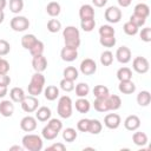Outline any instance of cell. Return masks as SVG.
<instances>
[{
    "instance_id": "54",
    "label": "cell",
    "mask_w": 151,
    "mask_h": 151,
    "mask_svg": "<svg viewBox=\"0 0 151 151\" xmlns=\"http://www.w3.org/2000/svg\"><path fill=\"white\" fill-rule=\"evenodd\" d=\"M92 2L96 7H104L106 5L107 0H92Z\"/></svg>"
},
{
    "instance_id": "16",
    "label": "cell",
    "mask_w": 151,
    "mask_h": 151,
    "mask_svg": "<svg viewBox=\"0 0 151 151\" xmlns=\"http://www.w3.org/2000/svg\"><path fill=\"white\" fill-rule=\"evenodd\" d=\"M14 112V105L12 100H2L0 101V114L4 117H11Z\"/></svg>"
},
{
    "instance_id": "41",
    "label": "cell",
    "mask_w": 151,
    "mask_h": 151,
    "mask_svg": "<svg viewBox=\"0 0 151 151\" xmlns=\"http://www.w3.org/2000/svg\"><path fill=\"white\" fill-rule=\"evenodd\" d=\"M99 42L104 47H113L116 45V38L114 35H105L99 38Z\"/></svg>"
},
{
    "instance_id": "15",
    "label": "cell",
    "mask_w": 151,
    "mask_h": 151,
    "mask_svg": "<svg viewBox=\"0 0 151 151\" xmlns=\"http://www.w3.org/2000/svg\"><path fill=\"white\" fill-rule=\"evenodd\" d=\"M124 126L129 131H136L140 126V119L136 114L127 116L125 118V120H124Z\"/></svg>"
},
{
    "instance_id": "53",
    "label": "cell",
    "mask_w": 151,
    "mask_h": 151,
    "mask_svg": "<svg viewBox=\"0 0 151 151\" xmlns=\"http://www.w3.org/2000/svg\"><path fill=\"white\" fill-rule=\"evenodd\" d=\"M11 83V78L7 74H1L0 73V86H8Z\"/></svg>"
},
{
    "instance_id": "36",
    "label": "cell",
    "mask_w": 151,
    "mask_h": 151,
    "mask_svg": "<svg viewBox=\"0 0 151 151\" xmlns=\"http://www.w3.org/2000/svg\"><path fill=\"white\" fill-rule=\"evenodd\" d=\"M93 94L96 98H104V97H107L110 93H109V88L104 85H97L93 87Z\"/></svg>"
},
{
    "instance_id": "7",
    "label": "cell",
    "mask_w": 151,
    "mask_h": 151,
    "mask_svg": "<svg viewBox=\"0 0 151 151\" xmlns=\"http://www.w3.org/2000/svg\"><path fill=\"white\" fill-rule=\"evenodd\" d=\"M149 67H150L149 60L144 57H136L132 61V68L139 74L146 73L149 71Z\"/></svg>"
},
{
    "instance_id": "55",
    "label": "cell",
    "mask_w": 151,
    "mask_h": 151,
    "mask_svg": "<svg viewBox=\"0 0 151 151\" xmlns=\"http://www.w3.org/2000/svg\"><path fill=\"white\" fill-rule=\"evenodd\" d=\"M117 2H118V5L122 6V7H127V6L131 5L132 0H117Z\"/></svg>"
},
{
    "instance_id": "2",
    "label": "cell",
    "mask_w": 151,
    "mask_h": 151,
    "mask_svg": "<svg viewBox=\"0 0 151 151\" xmlns=\"http://www.w3.org/2000/svg\"><path fill=\"white\" fill-rule=\"evenodd\" d=\"M44 85H45V77L42 76L41 72H35L32 78H31V81L27 86V90H28V93L31 96H39L42 90H44Z\"/></svg>"
},
{
    "instance_id": "59",
    "label": "cell",
    "mask_w": 151,
    "mask_h": 151,
    "mask_svg": "<svg viewBox=\"0 0 151 151\" xmlns=\"http://www.w3.org/2000/svg\"><path fill=\"white\" fill-rule=\"evenodd\" d=\"M24 147H20V146H11L9 147V150H19V151H21Z\"/></svg>"
},
{
    "instance_id": "32",
    "label": "cell",
    "mask_w": 151,
    "mask_h": 151,
    "mask_svg": "<svg viewBox=\"0 0 151 151\" xmlns=\"http://www.w3.org/2000/svg\"><path fill=\"white\" fill-rule=\"evenodd\" d=\"M90 92V86L86 83H79L76 86V94L79 98H85Z\"/></svg>"
},
{
    "instance_id": "47",
    "label": "cell",
    "mask_w": 151,
    "mask_h": 151,
    "mask_svg": "<svg viewBox=\"0 0 151 151\" xmlns=\"http://www.w3.org/2000/svg\"><path fill=\"white\" fill-rule=\"evenodd\" d=\"M88 126H90V119L83 118L77 123V129L80 132H88Z\"/></svg>"
},
{
    "instance_id": "35",
    "label": "cell",
    "mask_w": 151,
    "mask_h": 151,
    "mask_svg": "<svg viewBox=\"0 0 151 151\" xmlns=\"http://www.w3.org/2000/svg\"><path fill=\"white\" fill-rule=\"evenodd\" d=\"M58 131H55L54 129H52V127H50L48 125H46L44 129H42V131H41V134H42V137L46 139V140H53L57 136H58Z\"/></svg>"
},
{
    "instance_id": "11",
    "label": "cell",
    "mask_w": 151,
    "mask_h": 151,
    "mask_svg": "<svg viewBox=\"0 0 151 151\" xmlns=\"http://www.w3.org/2000/svg\"><path fill=\"white\" fill-rule=\"evenodd\" d=\"M60 57L64 61L71 63L78 58V51H77V48H73L70 46H64L60 51Z\"/></svg>"
},
{
    "instance_id": "31",
    "label": "cell",
    "mask_w": 151,
    "mask_h": 151,
    "mask_svg": "<svg viewBox=\"0 0 151 151\" xmlns=\"http://www.w3.org/2000/svg\"><path fill=\"white\" fill-rule=\"evenodd\" d=\"M63 74H64V78L65 79H68V80H72V81H74V80L78 79V70L74 66H67L64 70Z\"/></svg>"
},
{
    "instance_id": "34",
    "label": "cell",
    "mask_w": 151,
    "mask_h": 151,
    "mask_svg": "<svg viewBox=\"0 0 151 151\" xmlns=\"http://www.w3.org/2000/svg\"><path fill=\"white\" fill-rule=\"evenodd\" d=\"M103 125L98 119H90V126H88V132L92 134H98L101 132Z\"/></svg>"
},
{
    "instance_id": "50",
    "label": "cell",
    "mask_w": 151,
    "mask_h": 151,
    "mask_svg": "<svg viewBox=\"0 0 151 151\" xmlns=\"http://www.w3.org/2000/svg\"><path fill=\"white\" fill-rule=\"evenodd\" d=\"M139 37H140V39H142L143 41L150 42V41H151V28H150V27L143 28V29L140 31V33H139Z\"/></svg>"
},
{
    "instance_id": "30",
    "label": "cell",
    "mask_w": 151,
    "mask_h": 151,
    "mask_svg": "<svg viewBox=\"0 0 151 151\" xmlns=\"http://www.w3.org/2000/svg\"><path fill=\"white\" fill-rule=\"evenodd\" d=\"M37 40H38V39L35 38L34 34H25V35L21 38V45H22L24 48L29 50V48L35 44Z\"/></svg>"
},
{
    "instance_id": "48",
    "label": "cell",
    "mask_w": 151,
    "mask_h": 151,
    "mask_svg": "<svg viewBox=\"0 0 151 151\" xmlns=\"http://www.w3.org/2000/svg\"><path fill=\"white\" fill-rule=\"evenodd\" d=\"M47 125L50 126V127H52V129H54L55 131H58V132H60L61 131V129H63V123L59 120V119H57V118H50L48 119V123H47Z\"/></svg>"
},
{
    "instance_id": "13",
    "label": "cell",
    "mask_w": 151,
    "mask_h": 151,
    "mask_svg": "<svg viewBox=\"0 0 151 151\" xmlns=\"http://www.w3.org/2000/svg\"><path fill=\"white\" fill-rule=\"evenodd\" d=\"M116 58L120 64H127L131 60V51L126 46H120L116 52Z\"/></svg>"
},
{
    "instance_id": "22",
    "label": "cell",
    "mask_w": 151,
    "mask_h": 151,
    "mask_svg": "<svg viewBox=\"0 0 151 151\" xmlns=\"http://www.w3.org/2000/svg\"><path fill=\"white\" fill-rule=\"evenodd\" d=\"M79 17L80 19H90V18H94V9L91 5H83L80 8H79Z\"/></svg>"
},
{
    "instance_id": "52",
    "label": "cell",
    "mask_w": 151,
    "mask_h": 151,
    "mask_svg": "<svg viewBox=\"0 0 151 151\" xmlns=\"http://www.w3.org/2000/svg\"><path fill=\"white\" fill-rule=\"evenodd\" d=\"M46 150L47 151H65L66 150V146L63 143H54L51 146H48Z\"/></svg>"
},
{
    "instance_id": "17",
    "label": "cell",
    "mask_w": 151,
    "mask_h": 151,
    "mask_svg": "<svg viewBox=\"0 0 151 151\" xmlns=\"http://www.w3.org/2000/svg\"><path fill=\"white\" fill-rule=\"evenodd\" d=\"M118 88L124 94H131L136 91V85L132 80H123V81H119Z\"/></svg>"
},
{
    "instance_id": "40",
    "label": "cell",
    "mask_w": 151,
    "mask_h": 151,
    "mask_svg": "<svg viewBox=\"0 0 151 151\" xmlns=\"http://www.w3.org/2000/svg\"><path fill=\"white\" fill-rule=\"evenodd\" d=\"M113 61V53L111 51H104L100 54V63L104 66H110Z\"/></svg>"
},
{
    "instance_id": "45",
    "label": "cell",
    "mask_w": 151,
    "mask_h": 151,
    "mask_svg": "<svg viewBox=\"0 0 151 151\" xmlns=\"http://www.w3.org/2000/svg\"><path fill=\"white\" fill-rule=\"evenodd\" d=\"M114 28L110 25H101L99 28V35L105 37V35H114Z\"/></svg>"
},
{
    "instance_id": "26",
    "label": "cell",
    "mask_w": 151,
    "mask_h": 151,
    "mask_svg": "<svg viewBox=\"0 0 151 151\" xmlns=\"http://www.w3.org/2000/svg\"><path fill=\"white\" fill-rule=\"evenodd\" d=\"M132 140L137 146H144L147 143V136L142 131H137V132L133 133Z\"/></svg>"
},
{
    "instance_id": "38",
    "label": "cell",
    "mask_w": 151,
    "mask_h": 151,
    "mask_svg": "<svg viewBox=\"0 0 151 151\" xmlns=\"http://www.w3.org/2000/svg\"><path fill=\"white\" fill-rule=\"evenodd\" d=\"M80 26H81L83 31H85V32H91V31H93V28H94V26H96L94 18L83 19V20L80 21Z\"/></svg>"
},
{
    "instance_id": "44",
    "label": "cell",
    "mask_w": 151,
    "mask_h": 151,
    "mask_svg": "<svg viewBox=\"0 0 151 151\" xmlns=\"http://www.w3.org/2000/svg\"><path fill=\"white\" fill-rule=\"evenodd\" d=\"M59 85H60V88H61L63 91H65V92H71V91L74 90V84H73V81H72V80H68V79H65V78H63V79L60 80Z\"/></svg>"
},
{
    "instance_id": "29",
    "label": "cell",
    "mask_w": 151,
    "mask_h": 151,
    "mask_svg": "<svg viewBox=\"0 0 151 151\" xmlns=\"http://www.w3.org/2000/svg\"><path fill=\"white\" fill-rule=\"evenodd\" d=\"M117 78L119 81H123V80H131L132 78V71L124 66V67H120L118 71H117Z\"/></svg>"
},
{
    "instance_id": "10",
    "label": "cell",
    "mask_w": 151,
    "mask_h": 151,
    "mask_svg": "<svg viewBox=\"0 0 151 151\" xmlns=\"http://www.w3.org/2000/svg\"><path fill=\"white\" fill-rule=\"evenodd\" d=\"M122 123V119H120V116L117 114V113H109L105 116L104 118V124L107 129H111V130H116L119 127Z\"/></svg>"
},
{
    "instance_id": "8",
    "label": "cell",
    "mask_w": 151,
    "mask_h": 151,
    "mask_svg": "<svg viewBox=\"0 0 151 151\" xmlns=\"http://www.w3.org/2000/svg\"><path fill=\"white\" fill-rule=\"evenodd\" d=\"M104 15H105L106 21H109L110 24H117L122 19V11L118 7H116V6H110L105 11Z\"/></svg>"
},
{
    "instance_id": "43",
    "label": "cell",
    "mask_w": 151,
    "mask_h": 151,
    "mask_svg": "<svg viewBox=\"0 0 151 151\" xmlns=\"http://www.w3.org/2000/svg\"><path fill=\"white\" fill-rule=\"evenodd\" d=\"M123 29H124V32H125L127 35H136V34L138 33L139 27H137V26H136L134 24H132L131 21H127V22L124 24Z\"/></svg>"
},
{
    "instance_id": "18",
    "label": "cell",
    "mask_w": 151,
    "mask_h": 151,
    "mask_svg": "<svg viewBox=\"0 0 151 151\" xmlns=\"http://www.w3.org/2000/svg\"><path fill=\"white\" fill-rule=\"evenodd\" d=\"M51 110L47 106H41L35 110V118L39 122H47L51 118Z\"/></svg>"
},
{
    "instance_id": "46",
    "label": "cell",
    "mask_w": 151,
    "mask_h": 151,
    "mask_svg": "<svg viewBox=\"0 0 151 151\" xmlns=\"http://www.w3.org/2000/svg\"><path fill=\"white\" fill-rule=\"evenodd\" d=\"M129 21H131L132 24H134L137 27H142L144 24H145V21H146V18H143V17H140V15H137V14H132L131 17H130V20Z\"/></svg>"
},
{
    "instance_id": "57",
    "label": "cell",
    "mask_w": 151,
    "mask_h": 151,
    "mask_svg": "<svg viewBox=\"0 0 151 151\" xmlns=\"http://www.w3.org/2000/svg\"><path fill=\"white\" fill-rule=\"evenodd\" d=\"M6 5H7L6 0H0V11H2L6 7Z\"/></svg>"
},
{
    "instance_id": "12",
    "label": "cell",
    "mask_w": 151,
    "mask_h": 151,
    "mask_svg": "<svg viewBox=\"0 0 151 151\" xmlns=\"http://www.w3.org/2000/svg\"><path fill=\"white\" fill-rule=\"evenodd\" d=\"M20 127L25 132H32L37 129V118L32 116H26L20 120Z\"/></svg>"
},
{
    "instance_id": "9",
    "label": "cell",
    "mask_w": 151,
    "mask_h": 151,
    "mask_svg": "<svg viewBox=\"0 0 151 151\" xmlns=\"http://www.w3.org/2000/svg\"><path fill=\"white\" fill-rule=\"evenodd\" d=\"M80 72L84 76H92L96 71H97V64L93 59L91 58H86L80 63Z\"/></svg>"
},
{
    "instance_id": "27",
    "label": "cell",
    "mask_w": 151,
    "mask_h": 151,
    "mask_svg": "<svg viewBox=\"0 0 151 151\" xmlns=\"http://www.w3.org/2000/svg\"><path fill=\"white\" fill-rule=\"evenodd\" d=\"M107 101H109V109H110V110L116 111V110H118V109L122 106V99H120V97L117 96V94H111V96L109 94Z\"/></svg>"
},
{
    "instance_id": "6",
    "label": "cell",
    "mask_w": 151,
    "mask_h": 151,
    "mask_svg": "<svg viewBox=\"0 0 151 151\" xmlns=\"http://www.w3.org/2000/svg\"><path fill=\"white\" fill-rule=\"evenodd\" d=\"M20 104H21V109L26 113H32V112H35V110L38 109L39 100L34 96H26Z\"/></svg>"
},
{
    "instance_id": "20",
    "label": "cell",
    "mask_w": 151,
    "mask_h": 151,
    "mask_svg": "<svg viewBox=\"0 0 151 151\" xmlns=\"http://www.w3.org/2000/svg\"><path fill=\"white\" fill-rule=\"evenodd\" d=\"M44 96L47 100L53 101L59 97V88L54 85H48L45 90H44Z\"/></svg>"
},
{
    "instance_id": "1",
    "label": "cell",
    "mask_w": 151,
    "mask_h": 151,
    "mask_svg": "<svg viewBox=\"0 0 151 151\" xmlns=\"http://www.w3.org/2000/svg\"><path fill=\"white\" fill-rule=\"evenodd\" d=\"M63 37L65 40V46L78 48L80 45V33L76 26H67L63 31Z\"/></svg>"
},
{
    "instance_id": "49",
    "label": "cell",
    "mask_w": 151,
    "mask_h": 151,
    "mask_svg": "<svg viewBox=\"0 0 151 151\" xmlns=\"http://www.w3.org/2000/svg\"><path fill=\"white\" fill-rule=\"evenodd\" d=\"M9 51H11L9 42H8V41H6L5 39H0V57L8 54V53H9Z\"/></svg>"
},
{
    "instance_id": "19",
    "label": "cell",
    "mask_w": 151,
    "mask_h": 151,
    "mask_svg": "<svg viewBox=\"0 0 151 151\" xmlns=\"http://www.w3.org/2000/svg\"><path fill=\"white\" fill-rule=\"evenodd\" d=\"M25 97H26V94L21 87H13L9 91V98L14 103H21Z\"/></svg>"
},
{
    "instance_id": "25",
    "label": "cell",
    "mask_w": 151,
    "mask_h": 151,
    "mask_svg": "<svg viewBox=\"0 0 151 151\" xmlns=\"http://www.w3.org/2000/svg\"><path fill=\"white\" fill-rule=\"evenodd\" d=\"M151 101V94L149 91H140L137 94V103L139 106H147Z\"/></svg>"
},
{
    "instance_id": "37",
    "label": "cell",
    "mask_w": 151,
    "mask_h": 151,
    "mask_svg": "<svg viewBox=\"0 0 151 151\" xmlns=\"http://www.w3.org/2000/svg\"><path fill=\"white\" fill-rule=\"evenodd\" d=\"M24 8V0H9V9L12 13H20Z\"/></svg>"
},
{
    "instance_id": "33",
    "label": "cell",
    "mask_w": 151,
    "mask_h": 151,
    "mask_svg": "<svg viewBox=\"0 0 151 151\" xmlns=\"http://www.w3.org/2000/svg\"><path fill=\"white\" fill-rule=\"evenodd\" d=\"M77 136H78L77 131L74 129H72V127H66L64 130V132H63V139L65 142H68V143H72L73 140H76Z\"/></svg>"
},
{
    "instance_id": "24",
    "label": "cell",
    "mask_w": 151,
    "mask_h": 151,
    "mask_svg": "<svg viewBox=\"0 0 151 151\" xmlns=\"http://www.w3.org/2000/svg\"><path fill=\"white\" fill-rule=\"evenodd\" d=\"M60 11H61V7L57 1H51L46 6V12L50 17H58L60 14Z\"/></svg>"
},
{
    "instance_id": "51",
    "label": "cell",
    "mask_w": 151,
    "mask_h": 151,
    "mask_svg": "<svg viewBox=\"0 0 151 151\" xmlns=\"http://www.w3.org/2000/svg\"><path fill=\"white\" fill-rule=\"evenodd\" d=\"M9 71V63L6 59L0 58V73L1 74H7Z\"/></svg>"
},
{
    "instance_id": "28",
    "label": "cell",
    "mask_w": 151,
    "mask_h": 151,
    "mask_svg": "<svg viewBox=\"0 0 151 151\" xmlns=\"http://www.w3.org/2000/svg\"><path fill=\"white\" fill-rule=\"evenodd\" d=\"M133 13L137 14V15H140V17H143V18H147L149 14H150V8H149V6H147L146 4L140 2V4H138V5L134 6Z\"/></svg>"
},
{
    "instance_id": "14",
    "label": "cell",
    "mask_w": 151,
    "mask_h": 151,
    "mask_svg": "<svg viewBox=\"0 0 151 151\" xmlns=\"http://www.w3.org/2000/svg\"><path fill=\"white\" fill-rule=\"evenodd\" d=\"M32 66L35 72H44L47 67V60L42 54L34 55L32 59Z\"/></svg>"
},
{
    "instance_id": "3",
    "label": "cell",
    "mask_w": 151,
    "mask_h": 151,
    "mask_svg": "<svg viewBox=\"0 0 151 151\" xmlns=\"http://www.w3.org/2000/svg\"><path fill=\"white\" fill-rule=\"evenodd\" d=\"M22 147L28 151H40L42 149V139L38 134L28 133L22 137Z\"/></svg>"
},
{
    "instance_id": "56",
    "label": "cell",
    "mask_w": 151,
    "mask_h": 151,
    "mask_svg": "<svg viewBox=\"0 0 151 151\" xmlns=\"http://www.w3.org/2000/svg\"><path fill=\"white\" fill-rule=\"evenodd\" d=\"M7 94V86H0V98H4Z\"/></svg>"
},
{
    "instance_id": "42",
    "label": "cell",
    "mask_w": 151,
    "mask_h": 151,
    "mask_svg": "<svg viewBox=\"0 0 151 151\" xmlns=\"http://www.w3.org/2000/svg\"><path fill=\"white\" fill-rule=\"evenodd\" d=\"M60 28H61V22L58 19H51V20H48V22H47V29L51 33H57V32L60 31Z\"/></svg>"
},
{
    "instance_id": "4",
    "label": "cell",
    "mask_w": 151,
    "mask_h": 151,
    "mask_svg": "<svg viewBox=\"0 0 151 151\" xmlns=\"http://www.w3.org/2000/svg\"><path fill=\"white\" fill-rule=\"evenodd\" d=\"M57 112L59 117L67 119L72 116V99L68 96H63L58 100V106H57Z\"/></svg>"
},
{
    "instance_id": "23",
    "label": "cell",
    "mask_w": 151,
    "mask_h": 151,
    "mask_svg": "<svg viewBox=\"0 0 151 151\" xmlns=\"http://www.w3.org/2000/svg\"><path fill=\"white\" fill-rule=\"evenodd\" d=\"M76 110L80 113H87L91 109V104L87 99L85 98H79L78 100H76Z\"/></svg>"
},
{
    "instance_id": "5",
    "label": "cell",
    "mask_w": 151,
    "mask_h": 151,
    "mask_svg": "<svg viewBox=\"0 0 151 151\" xmlns=\"http://www.w3.org/2000/svg\"><path fill=\"white\" fill-rule=\"evenodd\" d=\"M9 25H11V28L15 32H24L29 27V21L26 17L17 15L11 19Z\"/></svg>"
},
{
    "instance_id": "58",
    "label": "cell",
    "mask_w": 151,
    "mask_h": 151,
    "mask_svg": "<svg viewBox=\"0 0 151 151\" xmlns=\"http://www.w3.org/2000/svg\"><path fill=\"white\" fill-rule=\"evenodd\" d=\"M4 19H5V13L4 11H0V24L4 21Z\"/></svg>"
},
{
    "instance_id": "21",
    "label": "cell",
    "mask_w": 151,
    "mask_h": 151,
    "mask_svg": "<svg viewBox=\"0 0 151 151\" xmlns=\"http://www.w3.org/2000/svg\"><path fill=\"white\" fill-rule=\"evenodd\" d=\"M109 97V96H107ZM107 97H104V98H96L94 103H93V106H94V110H97L98 112H107L110 109H109V101H107Z\"/></svg>"
},
{
    "instance_id": "39",
    "label": "cell",
    "mask_w": 151,
    "mask_h": 151,
    "mask_svg": "<svg viewBox=\"0 0 151 151\" xmlns=\"http://www.w3.org/2000/svg\"><path fill=\"white\" fill-rule=\"evenodd\" d=\"M44 42L42 41H40V40H37L35 41V44L28 50L29 51V53H31V55L32 57H34V55H39V54H42V52H44Z\"/></svg>"
}]
</instances>
